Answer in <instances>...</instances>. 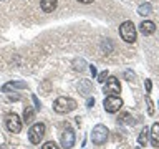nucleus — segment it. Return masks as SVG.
I'll return each mask as SVG.
<instances>
[{
  "label": "nucleus",
  "mask_w": 159,
  "mask_h": 149,
  "mask_svg": "<svg viewBox=\"0 0 159 149\" xmlns=\"http://www.w3.org/2000/svg\"><path fill=\"white\" fill-rule=\"evenodd\" d=\"M76 101L73 98H66V96H60L55 99L53 103V109L57 111L58 114H66V113H71L76 109Z\"/></svg>",
  "instance_id": "f257e3e1"
},
{
  "label": "nucleus",
  "mask_w": 159,
  "mask_h": 149,
  "mask_svg": "<svg viewBox=\"0 0 159 149\" xmlns=\"http://www.w3.org/2000/svg\"><path fill=\"white\" fill-rule=\"evenodd\" d=\"M119 35H121V38L126 43L136 42V27H134V23L131 20H126V22L121 23V27H119Z\"/></svg>",
  "instance_id": "f03ea898"
},
{
  "label": "nucleus",
  "mask_w": 159,
  "mask_h": 149,
  "mask_svg": "<svg viewBox=\"0 0 159 149\" xmlns=\"http://www.w3.org/2000/svg\"><path fill=\"white\" fill-rule=\"evenodd\" d=\"M108 128L104 126V124H96V126L93 128V131H91V141L93 144H96V146H103L104 142H106V139H108Z\"/></svg>",
  "instance_id": "7ed1b4c3"
},
{
  "label": "nucleus",
  "mask_w": 159,
  "mask_h": 149,
  "mask_svg": "<svg viewBox=\"0 0 159 149\" xmlns=\"http://www.w3.org/2000/svg\"><path fill=\"white\" fill-rule=\"evenodd\" d=\"M45 131H47V128H45L43 123H35L32 128H30L28 131V139L32 144H40L42 142V139L45 138Z\"/></svg>",
  "instance_id": "20e7f679"
},
{
  "label": "nucleus",
  "mask_w": 159,
  "mask_h": 149,
  "mask_svg": "<svg viewBox=\"0 0 159 149\" xmlns=\"http://www.w3.org/2000/svg\"><path fill=\"white\" fill-rule=\"evenodd\" d=\"M5 126H7V129L10 133L17 134L22 131V119H20L15 113H10L5 116Z\"/></svg>",
  "instance_id": "39448f33"
},
{
  "label": "nucleus",
  "mask_w": 159,
  "mask_h": 149,
  "mask_svg": "<svg viewBox=\"0 0 159 149\" xmlns=\"http://www.w3.org/2000/svg\"><path fill=\"white\" fill-rule=\"evenodd\" d=\"M103 91H104V94H108V96H118V94L121 93V84H119L118 78L108 76L106 84H104Z\"/></svg>",
  "instance_id": "423d86ee"
},
{
  "label": "nucleus",
  "mask_w": 159,
  "mask_h": 149,
  "mask_svg": "<svg viewBox=\"0 0 159 149\" xmlns=\"http://www.w3.org/2000/svg\"><path fill=\"white\" fill-rule=\"evenodd\" d=\"M103 106L108 113H118L123 108V99L119 96H106L103 101Z\"/></svg>",
  "instance_id": "0eeeda50"
},
{
  "label": "nucleus",
  "mask_w": 159,
  "mask_h": 149,
  "mask_svg": "<svg viewBox=\"0 0 159 149\" xmlns=\"http://www.w3.org/2000/svg\"><path fill=\"white\" fill-rule=\"evenodd\" d=\"M61 146L65 149H71L75 146V131L71 128H66L61 134Z\"/></svg>",
  "instance_id": "6e6552de"
},
{
  "label": "nucleus",
  "mask_w": 159,
  "mask_h": 149,
  "mask_svg": "<svg viewBox=\"0 0 159 149\" xmlns=\"http://www.w3.org/2000/svg\"><path fill=\"white\" fill-rule=\"evenodd\" d=\"M139 30H141L143 35H152L156 32V23L151 22V20H144V22H141V25H139Z\"/></svg>",
  "instance_id": "1a4fd4ad"
},
{
  "label": "nucleus",
  "mask_w": 159,
  "mask_h": 149,
  "mask_svg": "<svg viewBox=\"0 0 159 149\" xmlns=\"http://www.w3.org/2000/svg\"><path fill=\"white\" fill-rule=\"evenodd\" d=\"M25 88H27V83L25 81H8L2 86V91L8 93L10 89H25Z\"/></svg>",
  "instance_id": "9d476101"
},
{
  "label": "nucleus",
  "mask_w": 159,
  "mask_h": 149,
  "mask_svg": "<svg viewBox=\"0 0 159 149\" xmlns=\"http://www.w3.org/2000/svg\"><path fill=\"white\" fill-rule=\"evenodd\" d=\"M149 136H151V142L154 147H159V123H154L152 128L149 129Z\"/></svg>",
  "instance_id": "9b49d317"
},
{
  "label": "nucleus",
  "mask_w": 159,
  "mask_h": 149,
  "mask_svg": "<svg viewBox=\"0 0 159 149\" xmlns=\"http://www.w3.org/2000/svg\"><path fill=\"white\" fill-rule=\"evenodd\" d=\"M57 0H40V7H42V10L45 13H50L53 12L55 8H57Z\"/></svg>",
  "instance_id": "f8f14e48"
},
{
  "label": "nucleus",
  "mask_w": 159,
  "mask_h": 149,
  "mask_svg": "<svg viewBox=\"0 0 159 149\" xmlns=\"http://www.w3.org/2000/svg\"><path fill=\"white\" fill-rule=\"evenodd\" d=\"M35 119V109L32 108V106H27L23 109V121L27 123V124H30Z\"/></svg>",
  "instance_id": "ddd939ff"
},
{
  "label": "nucleus",
  "mask_w": 159,
  "mask_h": 149,
  "mask_svg": "<svg viewBox=\"0 0 159 149\" xmlns=\"http://www.w3.org/2000/svg\"><path fill=\"white\" fill-rule=\"evenodd\" d=\"M151 12H152L151 3H141V5L138 7V13L143 15V17H148V15H151Z\"/></svg>",
  "instance_id": "4468645a"
},
{
  "label": "nucleus",
  "mask_w": 159,
  "mask_h": 149,
  "mask_svg": "<svg viewBox=\"0 0 159 149\" xmlns=\"http://www.w3.org/2000/svg\"><path fill=\"white\" fill-rule=\"evenodd\" d=\"M149 141V129L148 128H144L141 133H139V138H138V142H139V146H146Z\"/></svg>",
  "instance_id": "2eb2a0df"
},
{
  "label": "nucleus",
  "mask_w": 159,
  "mask_h": 149,
  "mask_svg": "<svg viewBox=\"0 0 159 149\" xmlns=\"http://www.w3.org/2000/svg\"><path fill=\"white\" fill-rule=\"evenodd\" d=\"M78 89H80V93H81V94H89V93H91V84H89L88 79H83V81L80 83Z\"/></svg>",
  "instance_id": "dca6fc26"
},
{
  "label": "nucleus",
  "mask_w": 159,
  "mask_h": 149,
  "mask_svg": "<svg viewBox=\"0 0 159 149\" xmlns=\"http://www.w3.org/2000/svg\"><path fill=\"white\" fill-rule=\"evenodd\" d=\"M118 121L119 123H124V124H134V119L131 118V114H128V113L121 114V116L118 118Z\"/></svg>",
  "instance_id": "f3484780"
},
{
  "label": "nucleus",
  "mask_w": 159,
  "mask_h": 149,
  "mask_svg": "<svg viewBox=\"0 0 159 149\" xmlns=\"http://www.w3.org/2000/svg\"><path fill=\"white\" fill-rule=\"evenodd\" d=\"M50 89H52V83H50L48 79L40 84V91H42L43 94H48V93H50Z\"/></svg>",
  "instance_id": "a211bd4d"
},
{
  "label": "nucleus",
  "mask_w": 159,
  "mask_h": 149,
  "mask_svg": "<svg viewBox=\"0 0 159 149\" xmlns=\"http://www.w3.org/2000/svg\"><path fill=\"white\" fill-rule=\"evenodd\" d=\"M42 149H60V147H58L53 141H48V142H45L43 146H42Z\"/></svg>",
  "instance_id": "6ab92c4d"
},
{
  "label": "nucleus",
  "mask_w": 159,
  "mask_h": 149,
  "mask_svg": "<svg viewBox=\"0 0 159 149\" xmlns=\"http://www.w3.org/2000/svg\"><path fill=\"white\" fill-rule=\"evenodd\" d=\"M96 78H98V81H99V83H104V81H106V78H108V71L104 70V71H101Z\"/></svg>",
  "instance_id": "aec40b11"
},
{
  "label": "nucleus",
  "mask_w": 159,
  "mask_h": 149,
  "mask_svg": "<svg viewBox=\"0 0 159 149\" xmlns=\"http://www.w3.org/2000/svg\"><path fill=\"white\" fill-rule=\"evenodd\" d=\"M75 70H80V71H83V70H84V61H83V60H80V61H75Z\"/></svg>",
  "instance_id": "412c9836"
},
{
  "label": "nucleus",
  "mask_w": 159,
  "mask_h": 149,
  "mask_svg": "<svg viewBox=\"0 0 159 149\" xmlns=\"http://www.w3.org/2000/svg\"><path fill=\"white\" fill-rule=\"evenodd\" d=\"M151 88H152V83H151V79H146V94L151 93Z\"/></svg>",
  "instance_id": "4be33fe9"
},
{
  "label": "nucleus",
  "mask_w": 159,
  "mask_h": 149,
  "mask_svg": "<svg viewBox=\"0 0 159 149\" xmlns=\"http://www.w3.org/2000/svg\"><path fill=\"white\" fill-rule=\"evenodd\" d=\"M32 99H33V103H35V108H37V109H40V108H42V104H40V101H38V98L35 96V94H33V96H32Z\"/></svg>",
  "instance_id": "5701e85b"
},
{
  "label": "nucleus",
  "mask_w": 159,
  "mask_h": 149,
  "mask_svg": "<svg viewBox=\"0 0 159 149\" xmlns=\"http://www.w3.org/2000/svg\"><path fill=\"white\" fill-rule=\"evenodd\" d=\"M126 78L129 79V81H133V79H134V73H131V71H126Z\"/></svg>",
  "instance_id": "b1692460"
},
{
  "label": "nucleus",
  "mask_w": 159,
  "mask_h": 149,
  "mask_svg": "<svg viewBox=\"0 0 159 149\" xmlns=\"http://www.w3.org/2000/svg\"><path fill=\"white\" fill-rule=\"evenodd\" d=\"M86 104H88V108H91V106H93V104H94V98H89Z\"/></svg>",
  "instance_id": "393cba45"
},
{
  "label": "nucleus",
  "mask_w": 159,
  "mask_h": 149,
  "mask_svg": "<svg viewBox=\"0 0 159 149\" xmlns=\"http://www.w3.org/2000/svg\"><path fill=\"white\" fill-rule=\"evenodd\" d=\"M89 70H91V74H93V76H96V68H94L93 65H91V68H89Z\"/></svg>",
  "instance_id": "a878e982"
},
{
  "label": "nucleus",
  "mask_w": 159,
  "mask_h": 149,
  "mask_svg": "<svg viewBox=\"0 0 159 149\" xmlns=\"http://www.w3.org/2000/svg\"><path fill=\"white\" fill-rule=\"evenodd\" d=\"M78 2H81V3H91L93 0H78Z\"/></svg>",
  "instance_id": "bb28decb"
}]
</instances>
